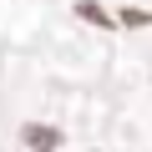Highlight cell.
I'll use <instances>...</instances> for the list:
<instances>
[{"label":"cell","mask_w":152,"mask_h":152,"mask_svg":"<svg viewBox=\"0 0 152 152\" xmlns=\"http://www.w3.org/2000/svg\"><path fill=\"white\" fill-rule=\"evenodd\" d=\"M26 142H31V147H36V142H41V147H56V132H51V127H26Z\"/></svg>","instance_id":"obj_1"}]
</instances>
